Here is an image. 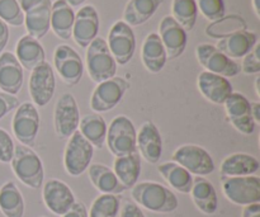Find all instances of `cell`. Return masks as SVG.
Masks as SVG:
<instances>
[{"label": "cell", "mask_w": 260, "mask_h": 217, "mask_svg": "<svg viewBox=\"0 0 260 217\" xmlns=\"http://www.w3.org/2000/svg\"><path fill=\"white\" fill-rule=\"evenodd\" d=\"M131 197L139 207L156 213L174 212L179 206L174 192L156 182L136 183L131 188Z\"/></svg>", "instance_id": "obj_1"}, {"label": "cell", "mask_w": 260, "mask_h": 217, "mask_svg": "<svg viewBox=\"0 0 260 217\" xmlns=\"http://www.w3.org/2000/svg\"><path fill=\"white\" fill-rule=\"evenodd\" d=\"M15 177L32 190H40L45 179V170L37 152L24 145H17L10 162Z\"/></svg>", "instance_id": "obj_2"}, {"label": "cell", "mask_w": 260, "mask_h": 217, "mask_svg": "<svg viewBox=\"0 0 260 217\" xmlns=\"http://www.w3.org/2000/svg\"><path fill=\"white\" fill-rule=\"evenodd\" d=\"M137 131L128 117L117 116L107 129L106 144L116 158L126 157L137 150Z\"/></svg>", "instance_id": "obj_3"}, {"label": "cell", "mask_w": 260, "mask_h": 217, "mask_svg": "<svg viewBox=\"0 0 260 217\" xmlns=\"http://www.w3.org/2000/svg\"><path fill=\"white\" fill-rule=\"evenodd\" d=\"M86 48V68L94 83L98 84L116 76L117 63L109 51L106 40L96 37Z\"/></svg>", "instance_id": "obj_4"}, {"label": "cell", "mask_w": 260, "mask_h": 217, "mask_svg": "<svg viewBox=\"0 0 260 217\" xmlns=\"http://www.w3.org/2000/svg\"><path fill=\"white\" fill-rule=\"evenodd\" d=\"M221 182L223 195L234 205L248 206L260 202V178L256 175L221 177Z\"/></svg>", "instance_id": "obj_5"}, {"label": "cell", "mask_w": 260, "mask_h": 217, "mask_svg": "<svg viewBox=\"0 0 260 217\" xmlns=\"http://www.w3.org/2000/svg\"><path fill=\"white\" fill-rule=\"evenodd\" d=\"M94 155V147L79 131L69 137L63 154V167L71 177H79L88 170Z\"/></svg>", "instance_id": "obj_6"}, {"label": "cell", "mask_w": 260, "mask_h": 217, "mask_svg": "<svg viewBox=\"0 0 260 217\" xmlns=\"http://www.w3.org/2000/svg\"><path fill=\"white\" fill-rule=\"evenodd\" d=\"M129 83L121 76H113L96 84L90 97V108L95 113L108 112L118 106L129 89Z\"/></svg>", "instance_id": "obj_7"}, {"label": "cell", "mask_w": 260, "mask_h": 217, "mask_svg": "<svg viewBox=\"0 0 260 217\" xmlns=\"http://www.w3.org/2000/svg\"><path fill=\"white\" fill-rule=\"evenodd\" d=\"M24 14V25L30 37L40 41L50 30L51 0H17Z\"/></svg>", "instance_id": "obj_8"}, {"label": "cell", "mask_w": 260, "mask_h": 217, "mask_svg": "<svg viewBox=\"0 0 260 217\" xmlns=\"http://www.w3.org/2000/svg\"><path fill=\"white\" fill-rule=\"evenodd\" d=\"M40 113L30 102L19 104L13 116L12 129L13 134L22 145L28 147L35 146L40 131Z\"/></svg>", "instance_id": "obj_9"}, {"label": "cell", "mask_w": 260, "mask_h": 217, "mask_svg": "<svg viewBox=\"0 0 260 217\" xmlns=\"http://www.w3.org/2000/svg\"><path fill=\"white\" fill-rule=\"evenodd\" d=\"M173 162L197 177H206L215 170V163L210 152L198 145H182L175 149Z\"/></svg>", "instance_id": "obj_10"}, {"label": "cell", "mask_w": 260, "mask_h": 217, "mask_svg": "<svg viewBox=\"0 0 260 217\" xmlns=\"http://www.w3.org/2000/svg\"><path fill=\"white\" fill-rule=\"evenodd\" d=\"M80 122V112L75 97L70 93H65L57 99L53 111V127L56 136L61 140H66L75 131H78Z\"/></svg>", "instance_id": "obj_11"}, {"label": "cell", "mask_w": 260, "mask_h": 217, "mask_svg": "<svg viewBox=\"0 0 260 217\" xmlns=\"http://www.w3.org/2000/svg\"><path fill=\"white\" fill-rule=\"evenodd\" d=\"M196 57L206 71L217 74L223 78H234L241 73L240 64L228 57L225 53L216 48V46L202 43L196 48Z\"/></svg>", "instance_id": "obj_12"}, {"label": "cell", "mask_w": 260, "mask_h": 217, "mask_svg": "<svg viewBox=\"0 0 260 217\" xmlns=\"http://www.w3.org/2000/svg\"><path fill=\"white\" fill-rule=\"evenodd\" d=\"M107 45L117 65H127L132 60L136 50V38L132 27L123 20L114 23L109 30Z\"/></svg>", "instance_id": "obj_13"}, {"label": "cell", "mask_w": 260, "mask_h": 217, "mask_svg": "<svg viewBox=\"0 0 260 217\" xmlns=\"http://www.w3.org/2000/svg\"><path fill=\"white\" fill-rule=\"evenodd\" d=\"M53 65L63 84L75 86L84 74V64L79 53L69 45H58L53 52Z\"/></svg>", "instance_id": "obj_14"}, {"label": "cell", "mask_w": 260, "mask_h": 217, "mask_svg": "<svg viewBox=\"0 0 260 217\" xmlns=\"http://www.w3.org/2000/svg\"><path fill=\"white\" fill-rule=\"evenodd\" d=\"M28 89L33 103L37 107H45L50 103L56 89L55 73L50 64L45 61L33 69Z\"/></svg>", "instance_id": "obj_15"}, {"label": "cell", "mask_w": 260, "mask_h": 217, "mask_svg": "<svg viewBox=\"0 0 260 217\" xmlns=\"http://www.w3.org/2000/svg\"><path fill=\"white\" fill-rule=\"evenodd\" d=\"M223 106H225L226 116L236 131L243 135L254 134L256 123L251 117L250 102L245 96L234 91L226 99Z\"/></svg>", "instance_id": "obj_16"}, {"label": "cell", "mask_w": 260, "mask_h": 217, "mask_svg": "<svg viewBox=\"0 0 260 217\" xmlns=\"http://www.w3.org/2000/svg\"><path fill=\"white\" fill-rule=\"evenodd\" d=\"M157 35L164 45L167 57L169 60H175L183 55L187 47L188 36L184 28L172 15H165L162 18Z\"/></svg>", "instance_id": "obj_17"}, {"label": "cell", "mask_w": 260, "mask_h": 217, "mask_svg": "<svg viewBox=\"0 0 260 217\" xmlns=\"http://www.w3.org/2000/svg\"><path fill=\"white\" fill-rule=\"evenodd\" d=\"M42 197L46 207L53 215L57 216H62L63 213L68 212L76 201L71 188L65 182L55 178L48 179L45 183Z\"/></svg>", "instance_id": "obj_18"}, {"label": "cell", "mask_w": 260, "mask_h": 217, "mask_svg": "<svg viewBox=\"0 0 260 217\" xmlns=\"http://www.w3.org/2000/svg\"><path fill=\"white\" fill-rule=\"evenodd\" d=\"M99 32V15L93 5H85L75 14L73 25L74 41L81 48H86L96 37Z\"/></svg>", "instance_id": "obj_19"}, {"label": "cell", "mask_w": 260, "mask_h": 217, "mask_svg": "<svg viewBox=\"0 0 260 217\" xmlns=\"http://www.w3.org/2000/svg\"><path fill=\"white\" fill-rule=\"evenodd\" d=\"M136 146L140 157L150 164H157L162 155V139L159 129L152 121H145L137 132Z\"/></svg>", "instance_id": "obj_20"}, {"label": "cell", "mask_w": 260, "mask_h": 217, "mask_svg": "<svg viewBox=\"0 0 260 217\" xmlns=\"http://www.w3.org/2000/svg\"><path fill=\"white\" fill-rule=\"evenodd\" d=\"M197 86L205 99L213 104H223L234 93L233 84L228 78L210 71H202L198 75Z\"/></svg>", "instance_id": "obj_21"}, {"label": "cell", "mask_w": 260, "mask_h": 217, "mask_svg": "<svg viewBox=\"0 0 260 217\" xmlns=\"http://www.w3.org/2000/svg\"><path fill=\"white\" fill-rule=\"evenodd\" d=\"M23 68L14 53L5 51L0 53V90L15 96L23 86Z\"/></svg>", "instance_id": "obj_22"}, {"label": "cell", "mask_w": 260, "mask_h": 217, "mask_svg": "<svg viewBox=\"0 0 260 217\" xmlns=\"http://www.w3.org/2000/svg\"><path fill=\"white\" fill-rule=\"evenodd\" d=\"M256 41L258 37L254 32L248 29H239L221 38L216 48L225 53L228 57L236 60L248 55L256 45Z\"/></svg>", "instance_id": "obj_23"}, {"label": "cell", "mask_w": 260, "mask_h": 217, "mask_svg": "<svg viewBox=\"0 0 260 217\" xmlns=\"http://www.w3.org/2000/svg\"><path fill=\"white\" fill-rule=\"evenodd\" d=\"M259 160L246 152H235L222 160L220 165L221 177H246L258 173Z\"/></svg>", "instance_id": "obj_24"}, {"label": "cell", "mask_w": 260, "mask_h": 217, "mask_svg": "<svg viewBox=\"0 0 260 217\" xmlns=\"http://www.w3.org/2000/svg\"><path fill=\"white\" fill-rule=\"evenodd\" d=\"M190 197L196 207L205 215H213L218 208V197L215 187L205 177L193 178Z\"/></svg>", "instance_id": "obj_25"}, {"label": "cell", "mask_w": 260, "mask_h": 217, "mask_svg": "<svg viewBox=\"0 0 260 217\" xmlns=\"http://www.w3.org/2000/svg\"><path fill=\"white\" fill-rule=\"evenodd\" d=\"M141 60L145 69L152 74H157L164 69L168 57L164 45L157 33H150L142 42Z\"/></svg>", "instance_id": "obj_26"}, {"label": "cell", "mask_w": 260, "mask_h": 217, "mask_svg": "<svg viewBox=\"0 0 260 217\" xmlns=\"http://www.w3.org/2000/svg\"><path fill=\"white\" fill-rule=\"evenodd\" d=\"M89 179L91 184L102 195H121L127 188L121 184L113 169L103 164H90L88 168Z\"/></svg>", "instance_id": "obj_27"}, {"label": "cell", "mask_w": 260, "mask_h": 217, "mask_svg": "<svg viewBox=\"0 0 260 217\" xmlns=\"http://www.w3.org/2000/svg\"><path fill=\"white\" fill-rule=\"evenodd\" d=\"M74 20H75V13L65 0H56L55 3H52L50 28L58 38L63 41L70 40L73 35Z\"/></svg>", "instance_id": "obj_28"}, {"label": "cell", "mask_w": 260, "mask_h": 217, "mask_svg": "<svg viewBox=\"0 0 260 217\" xmlns=\"http://www.w3.org/2000/svg\"><path fill=\"white\" fill-rule=\"evenodd\" d=\"M15 57L19 61L23 69L32 71L38 65L46 61V53L43 50L40 41L30 37L29 35H25L18 41L17 47H15Z\"/></svg>", "instance_id": "obj_29"}, {"label": "cell", "mask_w": 260, "mask_h": 217, "mask_svg": "<svg viewBox=\"0 0 260 217\" xmlns=\"http://www.w3.org/2000/svg\"><path fill=\"white\" fill-rule=\"evenodd\" d=\"M113 172L122 185L128 190L139 182L141 174V157L139 151H135L126 157L116 158L113 164Z\"/></svg>", "instance_id": "obj_30"}, {"label": "cell", "mask_w": 260, "mask_h": 217, "mask_svg": "<svg viewBox=\"0 0 260 217\" xmlns=\"http://www.w3.org/2000/svg\"><path fill=\"white\" fill-rule=\"evenodd\" d=\"M164 0H128L123 12V22L129 27L146 23L156 13Z\"/></svg>", "instance_id": "obj_31"}, {"label": "cell", "mask_w": 260, "mask_h": 217, "mask_svg": "<svg viewBox=\"0 0 260 217\" xmlns=\"http://www.w3.org/2000/svg\"><path fill=\"white\" fill-rule=\"evenodd\" d=\"M157 170L173 190L183 195H189L192 190L193 177L182 165L177 164L175 162H167L160 164Z\"/></svg>", "instance_id": "obj_32"}, {"label": "cell", "mask_w": 260, "mask_h": 217, "mask_svg": "<svg viewBox=\"0 0 260 217\" xmlns=\"http://www.w3.org/2000/svg\"><path fill=\"white\" fill-rule=\"evenodd\" d=\"M79 132L96 149H103L106 145L107 123L99 113L85 114L79 122Z\"/></svg>", "instance_id": "obj_33"}, {"label": "cell", "mask_w": 260, "mask_h": 217, "mask_svg": "<svg viewBox=\"0 0 260 217\" xmlns=\"http://www.w3.org/2000/svg\"><path fill=\"white\" fill-rule=\"evenodd\" d=\"M0 211L5 217H23L24 200L14 182H7L0 188Z\"/></svg>", "instance_id": "obj_34"}, {"label": "cell", "mask_w": 260, "mask_h": 217, "mask_svg": "<svg viewBox=\"0 0 260 217\" xmlns=\"http://www.w3.org/2000/svg\"><path fill=\"white\" fill-rule=\"evenodd\" d=\"M172 17L184 28L185 32L194 28L198 17L196 0H173Z\"/></svg>", "instance_id": "obj_35"}, {"label": "cell", "mask_w": 260, "mask_h": 217, "mask_svg": "<svg viewBox=\"0 0 260 217\" xmlns=\"http://www.w3.org/2000/svg\"><path fill=\"white\" fill-rule=\"evenodd\" d=\"M121 201L116 195H101L93 201L88 217H117Z\"/></svg>", "instance_id": "obj_36"}, {"label": "cell", "mask_w": 260, "mask_h": 217, "mask_svg": "<svg viewBox=\"0 0 260 217\" xmlns=\"http://www.w3.org/2000/svg\"><path fill=\"white\" fill-rule=\"evenodd\" d=\"M0 19L14 27L24 24V14L17 0H0Z\"/></svg>", "instance_id": "obj_37"}, {"label": "cell", "mask_w": 260, "mask_h": 217, "mask_svg": "<svg viewBox=\"0 0 260 217\" xmlns=\"http://www.w3.org/2000/svg\"><path fill=\"white\" fill-rule=\"evenodd\" d=\"M201 14L210 22H216L225 17L223 0H196Z\"/></svg>", "instance_id": "obj_38"}, {"label": "cell", "mask_w": 260, "mask_h": 217, "mask_svg": "<svg viewBox=\"0 0 260 217\" xmlns=\"http://www.w3.org/2000/svg\"><path fill=\"white\" fill-rule=\"evenodd\" d=\"M260 46L256 43L253 50L244 56V60L241 63V71L246 75H253V74L260 73V57H259Z\"/></svg>", "instance_id": "obj_39"}, {"label": "cell", "mask_w": 260, "mask_h": 217, "mask_svg": "<svg viewBox=\"0 0 260 217\" xmlns=\"http://www.w3.org/2000/svg\"><path fill=\"white\" fill-rule=\"evenodd\" d=\"M15 145L10 135L5 130L0 129V163H10L14 155Z\"/></svg>", "instance_id": "obj_40"}, {"label": "cell", "mask_w": 260, "mask_h": 217, "mask_svg": "<svg viewBox=\"0 0 260 217\" xmlns=\"http://www.w3.org/2000/svg\"><path fill=\"white\" fill-rule=\"evenodd\" d=\"M19 104V99L15 96L0 91V119L4 118L12 111L17 109Z\"/></svg>", "instance_id": "obj_41"}, {"label": "cell", "mask_w": 260, "mask_h": 217, "mask_svg": "<svg viewBox=\"0 0 260 217\" xmlns=\"http://www.w3.org/2000/svg\"><path fill=\"white\" fill-rule=\"evenodd\" d=\"M119 217H145V215L136 203L127 201V202H124L123 207L121 208Z\"/></svg>", "instance_id": "obj_42"}, {"label": "cell", "mask_w": 260, "mask_h": 217, "mask_svg": "<svg viewBox=\"0 0 260 217\" xmlns=\"http://www.w3.org/2000/svg\"><path fill=\"white\" fill-rule=\"evenodd\" d=\"M61 217H88V210L81 201H75L73 207Z\"/></svg>", "instance_id": "obj_43"}, {"label": "cell", "mask_w": 260, "mask_h": 217, "mask_svg": "<svg viewBox=\"0 0 260 217\" xmlns=\"http://www.w3.org/2000/svg\"><path fill=\"white\" fill-rule=\"evenodd\" d=\"M8 41H9V27L4 20L0 19V53L7 47Z\"/></svg>", "instance_id": "obj_44"}, {"label": "cell", "mask_w": 260, "mask_h": 217, "mask_svg": "<svg viewBox=\"0 0 260 217\" xmlns=\"http://www.w3.org/2000/svg\"><path fill=\"white\" fill-rule=\"evenodd\" d=\"M241 217H260V203H253V205L244 206Z\"/></svg>", "instance_id": "obj_45"}, {"label": "cell", "mask_w": 260, "mask_h": 217, "mask_svg": "<svg viewBox=\"0 0 260 217\" xmlns=\"http://www.w3.org/2000/svg\"><path fill=\"white\" fill-rule=\"evenodd\" d=\"M251 117L255 123H260V103L259 102H250Z\"/></svg>", "instance_id": "obj_46"}, {"label": "cell", "mask_w": 260, "mask_h": 217, "mask_svg": "<svg viewBox=\"0 0 260 217\" xmlns=\"http://www.w3.org/2000/svg\"><path fill=\"white\" fill-rule=\"evenodd\" d=\"M66 3H68L69 5H70L71 8L73 7H79V5L84 4V3L86 2V0H65Z\"/></svg>", "instance_id": "obj_47"}, {"label": "cell", "mask_w": 260, "mask_h": 217, "mask_svg": "<svg viewBox=\"0 0 260 217\" xmlns=\"http://www.w3.org/2000/svg\"><path fill=\"white\" fill-rule=\"evenodd\" d=\"M253 8L255 12L256 17L260 18V10H259V0H253Z\"/></svg>", "instance_id": "obj_48"}, {"label": "cell", "mask_w": 260, "mask_h": 217, "mask_svg": "<svg viewBox=\"0 0 260 217\" xmlns=\"http://www.w3.org/2000/svg\"><path fill=\"white\" fill-rule=\"evenodd\" d=\"M259 81H260V78L258 76L255 80V90H256V94H258V97H260V91H259Z\"/></svg>", "instance_id": "obj_49"}, {"label": "cell", "mask_w": 260, "mask_h": 217, "mask_svg": "<svg viewBox=\"0 0 260 217\" xmlns=\"http://www.w3.org/2000/svg\"><path fill=\"white\" fill-rule=\"evenodd\" d=\"M42 217H45V216H42Z\"/></svg>", "instance_id": "obj_50"}]
</instances>
